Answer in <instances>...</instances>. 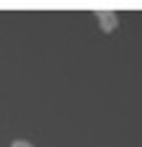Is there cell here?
<instances>
[{
	"label": "cell",
	"instance_id": "cell-1",
	"mask_svg": "<svg viewBox=\"0 0 142 147\" xmlns=\"http://www.w3.org/2000/svg\"><path fill=\"white\" fill-rule=\"evenodd\" d=\"M96 21L101 23V28H103L106 34H111V31L119 26V16L111 13V10H96Z\"/></svg>",
	"mask_w": 142,
	"mask_h": 147
},
{
	"label": "cell",
	"instance_id": "cell-2",
	"mask_svg": "<svg viewBox=\"0 0 142 147\" xmlns=\"http://www.w3.org/2000/svg\"><path fill=\"white\" fill-rule=\"evenodd\" d=\"M10 147H34V145H28V142H23V140H16Z\"/></svg>",
	"mask_w": 142,
	"mask_h": 147
}]
</instances>
